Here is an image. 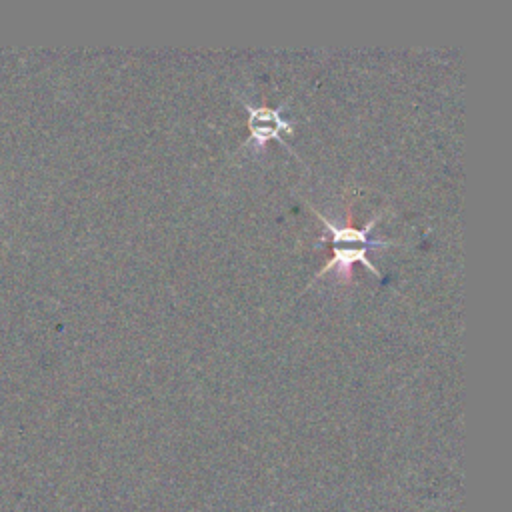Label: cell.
<instances>
[{"instance_id":"7a4b0ae2","label":"cell","mask_w":512,"mask_h":512,"mask_svg":"<svg viewBox=\"0 0 512 512\" xmlns=\"http://www.w3.org/2000/svg\"><path fill=\"white\" fill-rule=\"evenodd\" d=\"M246 110H248V130H250V136L246 140L248 146H252L256 152H262L266 148V142L268 140H278L284 148L292 150L282 134H292L294 128H292V122H288L284 116H282V110L286 106V102H282L278 108H268V106H250L248 102H244Z\"/></svg>"},{"instance_id":"6da1fadb","label":"cell","mask_w":512,"mask_h":512,"mask_svg":"<svg viewBox=\"0 0 512 512\" xmlns=\"http://www.w3.org/2000/svg\"><path fill=\"white\" fill-rule=\"evenodd\" d=\"M312 212L320 218V222L326 226V230L332 234V258L330 262L316 274V278L326 276L328 272L336 270L340 274H344V278L350 276V266L354 262H362L376 278H380L378 268L368 260V250L370 248H382V246H390V242L386 240H374L370 238V232L374 230L376 222L380 216L372 218L366 226L362 228H354L350 224H336L332 220H328L324 214H320L314 206H310Z\"/></svg>"}]
</instances>
